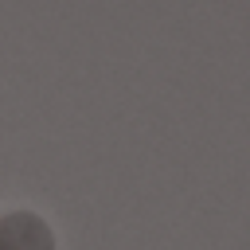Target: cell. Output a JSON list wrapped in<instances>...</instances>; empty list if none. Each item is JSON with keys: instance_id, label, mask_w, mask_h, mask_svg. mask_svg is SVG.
I'll return each instance as SVG.
<instances>
[{"instance_id": "cell-1", "label": "cell", "mask_w": 250, "mask_h": 250, "mask_svg": "<svg viewBox=\"0 0 250 250\" xmlns=\"http://www.w3.org/2000/svg\"><path fill=\"white\" fill-rule=\"evenodd\" d=\"M0 250H55V230L35 211H12L0 219Z\"/></svg>"}]
</instances>
